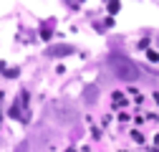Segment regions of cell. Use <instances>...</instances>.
Segmentation results:
<instances>
[{"label":"cell","instance_id":"obj_5","mask_svg":"<svg viewBox=\"0 0 159 152\" xmlns=\"http://www.w3.org/2000/svg\"><path fill=\"white\" fill-rule=\"evenodd\" d=\"M10 117H13V119H23V117H20V109H18V104L10 107Z\"/></svg>","mask_w":159,"mask_h":152},{"label":"cell","instance_id":"obj_8","mask_svg":"<svg viewBox=\"0 0 159 152\" xmlns=\"http://www.w3.org/2000/svg\"><path fill=\"white\" fill-rule=\"evenodd\" d=\"M131 137H134V142H144V135H142V132H134Z\"/></svg>","mask_w":159,"mask_h":152},{"label":"cell","instance_id":"obj_7","mask_svg":"<svg viewBox=\"0 0 159 152\" xmlns=\"http://www.w3.org/2000/svg\"><path fill=\"white\" fill-rule=\"evenodd\" d=\"M119 8H121L119 3H109V13H119Z\"/></svg>","mask_w":159,"mask_h":152},{"label":"cell","instance_id":"obj_2","mask_svg":"<svg viewBox=\"0 0 159 152\" xmlns=\"http://www.w3.org/2000/svg\"><path fill=\"white\" fill-rule=\"evenodd\" d=\"M48 56H63V53H73V46H53L46 51Z\"/></svg>","mask_w":159,"mask_h":152},{"label":"cell","instance_id":"obj_6","mask_svg":"<svg viewBox=\"0 0 159 152\" xmlns=\"http://www.w3.org/2000/svg\"><path fill=\"white\" fill-rule=\"evenodd\" d=\"M147 59H149V61H159V53H157V51H147Z\"/></svg>","mask_w":159,"mask_h":152},{"label":"cell","instance_id":"obj_3","mask_svg":"<svg viewBox=\"0 0 159 152\" xmlns=\"http://www.w3.org/2000/svg\"><path fill=\"white\" fill-rule=\"evenodd\" d=\"M93 94H96V97H98V89H93V86H89V89H86V104H91V102H93Z\"/></svg>","mask_w":159,"mask_h":152},{"label":"cell","instance_id":"obj_4","mask_svg":"<svg viewBox=\"0 0 159 152\" xmlns=\"http://www.w3.org/2000/svg\"><path fill=\"white\" fill-rule=\"evenodd\" d=\"M114 104H116V107H124V104H126L124 94H114Z\"/></svg>","mask_w":159,"mask_h":152},{"label":"cell","instance_id":"obj_1","mask_svg":"<svg viewBox=\"0 0 159 152\" xmlns=\"http://www.w3.org/2000/svg\"><path fill=\"white\" fill-rule=\"evenodd\" d=\"M109 64H111V69H114V74L119 76V79H124V81H134L136 76H139V69L129 61V59H124V56H111L109 59Z\"/></svg>","mask_w":159,"mask_h":152}]
</instances>
